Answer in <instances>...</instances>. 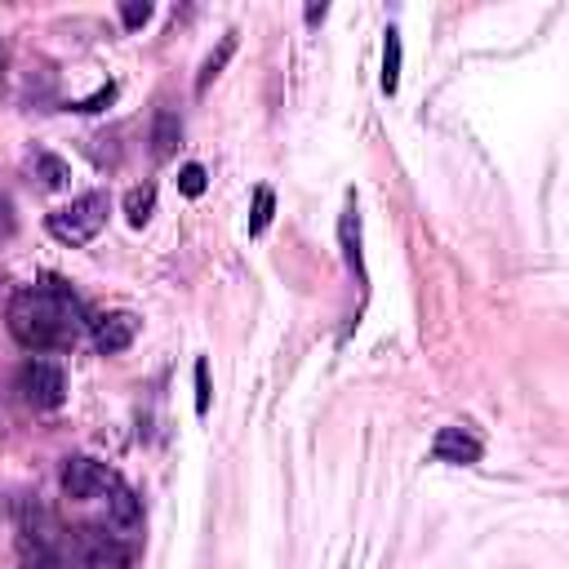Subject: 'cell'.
I'll return each mask as SVG.
<instances>
[{"label": "cell", "instance_id": "19", "mask_svg": "<svg viewBox=\"0 0 569 569\" xmlns=\"http://www.w3.org/2000/svg\"><path fill=\"white\" fill-rule=\"evenodd\" d=\"M325 14H330V10H325V6H312V10H308V23H321V19H325Z\"/></svg>", "mask_w": 569, "mask_h": 569}, {"label": "cell", "instance_id": "5", "mask_svg": "<svg viewBox=\"0 0 569 569\" xmlns=\"http://www.w3.org/2000/svg\"><path fill=\"white\" fill-rule=\"evenodd\" d=\"M480 454H485V445H480L467 427H441L436 441H432V458H436V463L472 467V463H480Z\"/></svg>", "mask_w": 569, "mask_h": 569}, {"label": "cell", "instance_id": "11", "mask_svg": "<svg viewBox=\"0 0 569 569\" xmlns=\"http://www.w3.org/2000/svg\"><path fill=\"white\" fill-rule=\"evenodd\" d=\"M32 174H37L41 187H50V192H63V187L72 183V165H68L63 156H54V152H41V156L32 161Z\"/></svg>", "mask_w": 569, "mask_h": 569}, {"label": "cell", "instance_id": "8", "mask_svg": "<svg viewBox=\"0 0 569 569\" xmlns=\"http://www.w3.org/2000/svg\"><path fill=\"white\" fill-rule=\"evenodd\" d=\"M178 143H183V121L169 107H161L152 121V161H169L178 152Z\"/></svg>", "mask_w": 569, "mask_h": 569}, {"label": "cell", "instance_id": "6", "mask_svg": "<svg viewBox=\"0 0 569 569\" xmlns=\"http://www.w3.org/2000/svg\"><path fill=\"white\" fill-rule=\"evenodd\" d=\"M134 339H138V317H130V312H112V317H99L94 321V348L103 356L125 352Z\"/></svg>", "mask_w": 569, "mask_h": 569}, {"label": "cell", "instance_id": "20", "mask_svg": "<svg viewBox=\"0 0 569 569\" xmlns=\"http://www.w3.org/2000/svg\"><path fill=\"white\" fill-rule=\"evenodd\" d=\"M6 63H10V54H6V41H0V76H6Z\"/></svg>", "mask_w": 569, "mask_h": 569}, {"label": "cell", "instance_id": "3", "mask_svg": "<svg viewBox=\"0 0 569 569\" xmlns=\"http://www.w3.org/2000/svg\"><path fill=\"white\" fill-rule=\"evenodd\" d=\"M19 392H23V401H28L32 410H59V405L68 401V379H63V370H59L54 361L32 356V361L19 370Z\"/></svg>", "mask_w": 569, "mask_h": 569}, {"label": "cell", "instance_id": "13", "mask_svg": "<svg viewBox=\"0 0 569 569\" xmlns=\"http://www.w3.org/2000/svg\"><path fill=\"white\" fill-rule=\"evenodd\" d=\"M401 90V32L387 28V41H383V94H396Z\"/></svg>", "mask_w": 569, "mask_h": 569}, {"label": "cell", "instance_id": "7", "mask_svg": "<svg viewBox=\"0 0 569 569\" xmlns=\"http://www.w3.org/2000/svg\"><path fill=\"white\" fill-rule=\"evenodd\" d=\"M107 520H112V529H121V534L143 529V498H138L121 476H116L112 489H107Z\"/></svg>", "mask_w": 569, "mask_h": 569}, {"label": "cell", "instance_id": "9", "mask_svg": "<svg viewBox=\"0 0 569 569\" xmlns=\"http://www.w3.org/2000/svg\"><path fill=\"white\" fill-rule=\"evenodd\" d=\"M339 245H343V262L361 276V214H356V205H348L339 218Z\"/></svg>", "mask_w": 569, "mask_h": 569}, {"label": "cell", "instance_id": "14", "mask_svg": "<svg viewBox=\"0 0 569 569\" xmlns=\"http://www.w3.org/2000/svg\"><path fill=\"white\" fill-rule=\"evenodd\" d=\"M271 218H276V196H271V187H258L254 209H249V236H262L271 227Z\"/></svg>", "mask_w": 569, "mask_h": 569}, {"label": "cell", "instance_id": "18", "mask_svg": "<svg viewBox=\"0 0 569 569\" xmlns=\"http://www.w3.org/2000/svg\"><path fill=\"white\" fill-rule=\"evenodd\" d=\"M116 99V85H103L99 94H90V99H81V103H72V112H103L107 103Z\"/></svg>", "mask_w": 569, "mask_h": 569}, {"label": "cell", "instance_id": "2", "mask_svg": "<svg viewBox=\"0 0 569 569\" xmlns=\"http://www.w3.org/2000/svg\"><path fill=\"white\" fill-rule=\"evenodd\" d=\"M107 209H112L107 192H81V196H72V205L54 209V214L45 218V227H50V236L63 240V245H90V240L107 227Z\"/></svg>", "mask_w": 569, "mask_h": 569}, {"label": "cell", "instance_id": "15", "mask_svg": "<svg viewBox=\"0 0 569 569\" xmlns=\"http://www.w3.org/2000/svg\"><path fill=\"white\" fill-rule=\"evenodd\" d=\"M205 187H209L205 165H196V161H192V165H183V169H178V192H183V196H192V200H196V196H205Z\"/></svg>", "mask_w": 569, "mask_h": 569}, {"label": "cell", "instance_id": "4", "mask_svg": "<svg viewBox=\"0 0 569 569\" xmlns=\"http://www.w3.org/2000/svg\"><path fill=\"white\" fill-rule=\"evenodd\" d=\"M112 480H116V472H107V467H103L99 458H90V454H72V458L63 463V494L76 498V503H90V498L107 494Z\"/></svg>", "mask_w": 569, "mask_h": 569}, {"label": "cell", "instance_id": "12", "mask_svg": "<svg viewBox=\"0 0 569 569\" xmlns=\"http://www.w3.org/2000/svg\"><path fill=\"white\" fill-rule=\"evenodd\" d=\"M152 214H156V183L130 187V192H125V218H130L134 227H143Z\"/></svg>", "mask_w": 569, "mask_h": 569}, {"label": "cell", "instance_id": "17", "mask_svg": "<svg viewBox=\"0 0 569 569\" xmlns=\"http://www.w3.org/2000/svg\"><path fill=\"white\" fill-rule=\"evenodd\" d=\"M209 401H214V392H209V365H205V356L196 361V414L205 418L209 414Z\"/></svg>", "mask_w": 569, "mask_h": 569}, {"label": "cell", "instance_id": "10", "mask_svg": "<svg viewBox=\"0 0 569 569\" xmlns=\"http://www.w3.org/2000/svg\"><path fill=\"white\" fill-rule=\"evenodd\" d=\"M231 54H236V32H227V37L218 41V50H214V54L200 63V76H196V94H205V90H209V85L223 76V68L231 63Z\"/></svg>", "mask_w": 569, "mask_h": 569}, {"label": "cell", "instance_id": "1", "mask_svg": "<svg viewBox=\"0 0 569 569\" xmlns=\"http://www.w3.org/2000/svg\"><path fill=\"white\" fill-rule=\"evenodd\" d=\"M81 330H85L81 299L68 290V284H59V280L37 284V290H23V294H14V303H10V334H14L28 352H59V348H72Z\"/></svg>", "mask_w": 569, "mask_h": 569}, {"label": "cell", "instance_id": "16", "mask_svg": "<svg viewBox=\"0 0 569 569\" xmlns=\"http://www.w3.org/2000/svg\"><path fill=\"white\" fill-rule=\"evenodd\" d=\"M147 19H152V6H147V0H125V6H121V23H125L130 32H138Z\"/></svg>", "mask_w": 569, "mask_h": 569}]
</instances>
